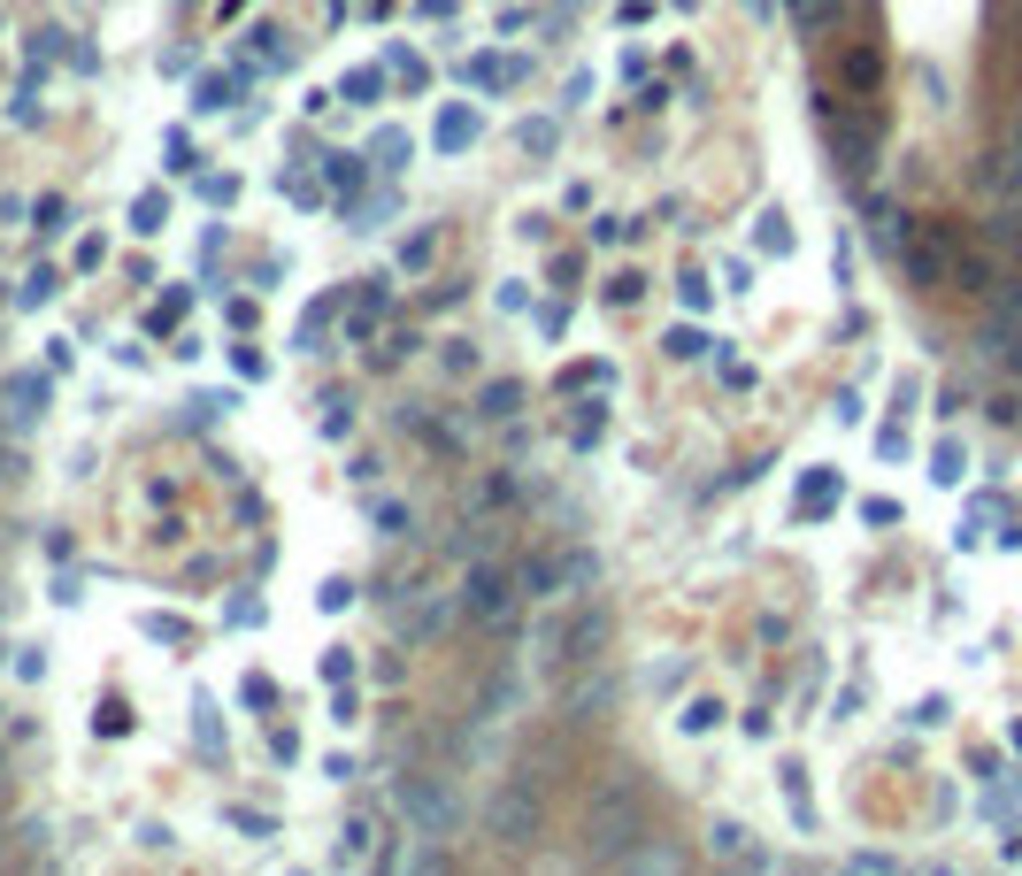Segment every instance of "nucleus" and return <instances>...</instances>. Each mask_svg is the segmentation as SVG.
I'll return each instance as SVG.
<instances>
[{"instance_id":"6ab92c4d","label":"nucleus","mask_w":1022,"mask_h":876,"mask_svg":"<svg viewBox=\"0 0 1022 876\" xmlns=\"http://www.w3.org/2000/svg\"><path fill=\"white\" fill-rule=\"evenodd\" d=\"M162 223H170V200H162V192H139V200H131V231H139V239H155Z\"/></svg>"},{"instance_id":"dca6fc26","label":"nucleus","mask_w":1022,"mask_h":876,"mask_svg":"<svg viewBox=\"0 0 1022 876\" xmlns=\"http://www.w3.org/2000/svg\"><path fill=\"white\" fill-rule=\"evenodd\" d=\"M515 408H523V384H515V377H493V384L477 392V415H493V423H508Z\"/></svg>"},{"instance_id":"39448f33","label":"nucleus","mask_w":1022,"mask_h":876,"mask_svg":"<svg viewBox=\"0 0 1022 876\" xmlns=\"http://www.w3.org/2000/svg\"><path fill=\"white\" fill-rule=\"evenodd\" d=\"M953 231L946 223H915L907 239H899V270H907V285H923V293H938V285H953Z\"/></svg>"},{"instance_id":"5701e85b","label":"nucleus","mask_w":1022,"mask_h":876,"mask_svg":"<svg viewBox=\"0 0 1022 876\" xmlns=\"http://www.w3.org/2000/svg\"><path fill=\"white\" fill-rule=\"evenodd\" d=\"M377 170H408V131H377Z\"/></svg>"},{"instance_id":"2eb2a0df","label":"nucleus","mask_w":1022,"mask_h":876,"mask_svg":"<svg viewBox=\"0 0 1022 876\" xmlns=\"http://www.w3.org/2000/svg\"><path fill=\"white\" fill-rule=\"evenodd\" d=\"M839 70H846L853 93H876V85H884V54H876V46H846V62H839Z\"/></svg>"},{"instance_id":"ea45409f","label":"nucleus","mask_w":1022,"mask_h":876,"mask_svg":"<svg viewBox=\"0 0 1022 876\" xmlns=\"http://www.w3.org/2000/svg\"><path fill=\"white\" fill-rule=\"evenodd\" d=\"M185 308H192V293H185V285H177L170 300H162V308H155V331H170V324H177V316H185Z\"/></svg>"},{"instance_id":"f03ea898","label":"nucleus","mask_w":1022,"mask_h":876,"mask_svg":"<svg viewBox=\"0 0 1022 876\" xmlns=\"http://www.w3.org/2000/svg\"><path fill=\"white\" fill-rule=\"evenodd\" d=\"M392 800H400V815H408L423 838H446V831L462 823V800H454L446 777H431V769H408V777L392 784Z\"/></svg>"},{"instance_id":"412c9836","label":"nucleus","mask_w":1022,"mask_h":876,"mask_svg":"<svg viewBox=\"0 0 1022 876\" xmlns=\"http://www.w3.org/2000/svg\"><path fill=\"white\" fill-rule=\"evenodd\" d=\"M339 101H354V108H369V101H384V70H354L339 85Z\"/></svg>"},{"instance_id":"cd10ccee","label":"nucleus","mask_w":1022,"mask_h":876,"mask_svg":"<svg viewBox=\"0 0 1022 876\" xmlns=\"http://www.w3.org/2000/svg\"><path fill=\"white\" fill-rule=\"evenodd\" d=\"M584 384H615L608 361H577V369H561V392H584Z\"/></svg>"},{"instance_id":"37998d69","label":"nucleus","mask_w":1022,"mask_h":876,"mask_svg":"<svg viewBox=\"0 0 1022 876\" xmlns=\"http://www.w3.org/2000/svg\"><path fill=\"white\" fill-rule=\"evenodd\" d=\"M200 200L223 208V200H239V184H231V177H200Z\"/></svg>"},{"instance_id":"72a5a7b5","label":"nucleus","mask_w":1022,"mask_h":876,"mask_svg":"<svg viewBox=\"0 0 1022 876\" xmlns=\"http://www.w3.org/2000/svg\"><path fill=\"white\" fill-rule=\"evenodd\" d=\"M662 347H670V361H699V353H707V339H699V331H692V324H684V331H670V339H662Z\"/></svg>"},{"instance_id":"b1692460","label":"nucleus","mask_w":1022,"mask_h":876,"mask_svg":"<svg viewBox=\"0 0 1022 876\" xmlns=\"http://www.w3.org/2000/svg\"><path fill=\"white\" fill-rule=\"evenodd\" d=\"M331 316H339V300L324 293V300L308 308V324H301V347H324V331H331Z\"/></svg>"},{"instance_id":"58836bf2","label":"nucleus","mask_w":1022,"mask_h":876,"mask_svg":"<svg viewBox=\"0 0 1022 876\" xmlns=\"http://www.w3.org/2000/svg\"><path fill=\"white\" fill-rule=\"evenodd\" d=\"M623 239H631L623 215H600V223H592V246H623Z\"/></svg>"},{"instance_id":"c9c22d12","label":"nucleus","mask_w":1022,"mask_h":876,"mask_svg":"<svg viewBox=\"0 0 1022 876\" xmlns=\"http://www.w3.org/2000/svg\"><path fill=\"white\" fill-rule=\"evenodd\" d=\"M677 722L692 730V738H699V730H715V722H723V707H715V700H692V707L677 715Z\"/></svg>"},{"instance_id":"f257e3e1","label":"nucleus","mask_w":1022,"mask_h":876,"mask_svg":"<svg viewBox=\"0 0 1022 876\" xmlns=\"http://www.w3.org/2000/svg\"><path fill=\"white\" fill-rule=\"evenodd\" d=\"M485 831L501 846H530L546 831V800H538V777H508L493 800H485Z\"/></svg>"},{"instance_id":"473e14b6","label":"nucleus","mask_w":1022,"mask_h":876,"mask_svg":"<svg viewBox=\"0 0 1022 876\" xmlns=\"http://www.w3.org/2000/svg\"><path fill=\"white\" fill-rule=\"evenodd\" d=\"M961 469H969V454H961V446L946 439V446H938V469H930V477H938V485H961Z\"/></svg>"},{"instance_id":"aec40b11","label":"nucleus","mask_w":1022,"mask_h":876,"mask_svg":"<svg viewBox=\"0 0 1022 876\" xmlns=\"http://www.w3.org/2000/svg\"><path fill=\"white\" fill-rule=\"evenodd\" d=\"M54 293H62V270H54V262H39V270L23 277V293H15V300H23V308H46Z\"/></svg>"},{"instance_id":"c756f323","label":"nucleus","mask_w":1022,"mask_h":876,"mask_svg":"<svg viewBox=\"0 0 1022 876\" xmlns=\"http://www.w3.org/2000/svg\"><path fill=\"white\" fill-rule=\"evenodd\" d=\"M93 730H101V738H124V730H131V707H124V700H101Z\"/></svg>"},{"instance_id":"ddd939ff","label":"nucleus","mask_w":1022,"mask_h":876,"mask_svg":"<svg viewBox=\"0 0 1022 876\" xmlns=\"http://www.w3.org/2000/svg\"><path fill=\"white\" fill-rule=\"evenodd\" d=\"M839 508V469H808V485H800V524H815V516H831Z\"/></svg>"},{"instance_id":"4c0bfd02","label":"nucleus","mask_w":1022,"mask_h":876,"mask_svg":"<svg viewBox=\"0 0 1022 876\" xmlns=\"http://www.w3.org/2000/svg\"><path fill=\"white\" fill-rule=\"evenodd\" d=\"M639 293H646V277H639V270H623V277H608V300H615V308H631Z\"/></svg>"},{"instance_id":"423d86ee","label":"nucleus","mask_w":1022,"mask_h":876,"mask_svg":"<svg viewBox=\"0 0 1022 876\" xmlns=\"http://www.w3.org/2000/svg\"><path fill=\"white\" fill-rule=\"evenodd\" d=\"M600 638H608V608H577L569 623H546V631H538V654H546L554 669H569V662H592Z\"/></svg>"},{"instance_id":"f8f14e48","label":"nucleus","mask_w":1022,"mask_h":876,"mask_svg":"<svg viewBox=\"0 0 1022 876\" xmlns=\"http://www.w3.org/2000/svg\"><path fill=\"white\" fill-rule=\"evenodd\" d=\"M784 15H792V31H800V39H823V31H839L846 0H784Z\"/></svg>"},{"instance_id":"2f4dec72","label":"nucleus","mask_w":1022,"mask_h":876,"mask_svg":"<svg viewBox=\"0 0 1022 876\" xmlns=\"http://www.w3.org/2000/svg\"><path fill=\"white\" fill-rule=\"evenodd\" d=\"M31 223H39V231H70V200H54V192H46V200L31 208Z\"/></svg>"},{"instance_id":"9d476101","label":"nucleus","mask_w":1022,"mask_h":876,"mask_svg":"<svg viewBox=\"0 0 1022 876\" xmlns=\"http://www.w3.org/2000/svg\"><path fill=\"white\" fill-rule=\"evenodd\" d=\"M485 139V116L470 108V101H454V108H439V124H431V147L439 155H470Z\"/></svg>"},{"instance_id":"a19ab883","label":"nucleus","mask_w":1022,"mask_h":876,"mask_svg":"<svg viewBox=\"0 0 1022 876\" xmlns=\"http://www.w3.org/2000/svg\"><path fill=\"white\" fill-rule=\"evenodd\" d=\"M324 677H331V685H354V654H346V646L324 654Z\"/></svg>"},{"instance_id":"7ed1b4c3","label":"nucleus","mask_w":1022,"mask_h":876,"mask_svg":"<svg viewBox=\"0 0 1022 876\" xmlns=\"http://www.w3.org/2000/svg\"><path fill=\"white\" fill-rule=\"evenodd\" d=\"M631 838H646V800H639V784L623 777V784H615V800H600V808H592V854H600V862H623V854H631Z\"/></svg>"},{"instance_id":"a18cd8bd","label":"nucleus","mask_w":1022,"mask_h":876,"mask_svg":"<svg viewBox=\"0 0 1022 876\" xmlns=\"http://www.w3.org/2000/svg\"><path fill=\"white\" fill-rule=\"evenodd\" d=\"M223 623H246V631H254V623H262V600H231V608H223Z\"/></svg>"},{"instance_id":"f3484780","label":"nucleus","mask_w":1022,"mask_h":876,"mask_svg":"<svg viewBox=\"0 0 1022 876\" xmlns=\"http://www.w3.org/2000/svg\"><path fill=\"white\" fill-rule=\"evenodd\" d=\"M715 854H723V862H769V854L754 846V831H746V823H715Z\"/></svg>"},{"instance_id":"f704fd0d","label":"nucleus","mask_w":1022,"mask_h":876,"mask_svg":"<svg viewBox=\"0 0 1022 876\" xmlns=\"http://www.w3.org/2000/svg\"><path fill=\"white\" fill-rule=\"evenodd\" d=\"M139 631H147V638H162V646H185V638H192V631H185V623H177V615H147V623H139Z\"/></svg>"},{"instance_id":"4468645a","label":"nucleus","mask_w":1022,"mask_h":876,"mask_svg":"<svg viewBox=\"0 0 1022 876\" xmlns=\"http://www.w3.org/2000/svg\"><path fill=\"white\" fill-rule=\"evenodd\" d=\"M561 584H577V561H546V553H538V561L523 569V592H538V600H561Z\"/></svg>"},{"instance_id":"c85d7f7f","label":"nucleus","mask_w":1022,"mask_h":876,"mask_svg":"<svg viewBox=\"0 0 1022 876\" xmlns=\"http://www.w3.org/2000/svg\"><path fill=\"white\" fill-rule=\"evenodd\" d=\"M231 831H246V838H277V815H262V808H231Z\"/></svg>"},{"instance_id":"0eeeda50","label":"nucleus","mask_w":1022,"mask_h":876,"mask_svg":"<svg viewBox=\"0 0 1022 876\" xmlns=\"http://www.w3.org/2000/svg\"><path fill=\"white\" fill-rule=\"evenodd\" d=\"M462 615H477V623H508V615H515V577H508V569H470V584H462Z\"/></svg>"},{"instance_id":"49530a36","label":"nucleus","mask_w":1022,"mask_h":876,"mask_svg":"<svg viewBox=\"0 0 1022 876\" xmlns=\"http://www.w3.org/2000/svg\"><path fill=\"white\" fill-rule=\"evenodd\" d=\"M1015 254H1022V223H1015Z\"/></svg>"},{"instance_id":"bb28decb","label":"nucleus","mask_w":1022,"mask_h":876,"mask_svg":"<svg viewBox=\"0 0 1022 876\" xmlns=\"http://www.w3.org/2000/svg\"><path fill=\"white\" fill-rule=\"evenodd\" d=\"M515 139H523V155H554V139H561V131H554L546 116H530V124H523Z\"/></svg>"},{"instance_id":"e433bc0d","label":"nucleus","mask_w":1022,"mask_h":876,"mask_svg":"<svg viewBox=\"0 0 1022 876\" xmlns=\"http://www.w3.org/2000/svg\"><path fill=\"white\" fill-rule=\"evenodd\" d=\"M431 254H439V239H431V231H415V239H408V246H400V270H423V262H431Z\"/></svg>"},{"instance_id":"4be33fe9","label":"nucleus","mask_w":1022,"mask_h":876,"mask_svg":"<svg viewBox=\"0 0 1022 876\" xmlns=\"http://www.w3.org/2000/svg\"><path fill=\"white\" fill-rule=\"evenodd\" d=\"M192 738H200V753H223V722H215V700H192Z\"/></svg>"},{"instance_id":"a878e982","label":"nucleus","mask_w":1022,"mask_h":876,"mask_svg":"<svg viewBox=\"0 0 1022 876\" xmlns=\"http://www.w3.org/2000/svg\"><path fill=\"white\" fill-rule=\"evenodd\" d=\"M239 85H246V70H239V77H200V108H231Z\"/></svg>"},{"instance_id":"a211bd4d","label":"nucleus","mask_w":1022,"mask_h":876,"mask_svg":"<svg viewBox=\"0 0 1022 876\" xmlns=\"http://www.w3.org/2000/svg\"><path fill=\"white\" fill-rule=\"evenodd\" d=\"M784 808H792V823H800V831H815V800H808V769H800V761L784 769Z\"/></svg>"},{"instance_id":"7c9ffc66","label":"nucleus","mask_w":1022,"mask_h":876,"mask_svg":"<svg viewBox=\"0 0 1022 876\" xmlns=\"http://www.w3.org/2000/svg\"><path fill=\"white\" fill-rule=\"evenodd\" d=\"M246 39H254V70H270V62H285V46H277L285 31H270V23H262V31H246Z\"/></svg>"},{"instance_id":"c03bdc74","label":"nucleus","mask_w":1022,"mask_h":876,"mask_svg":"<svg viewBox=\"0 0 1022 876\" xmlns=\"http://www.w3.org/2000/svg\"><path fill=\"white\" fill-rule=\"evenodd\" d=\"M8 400H46V377H8Z\"/></svg>"},{"instance_id":"79ce46f5","label":"nucleus","mask_w":1022,"mask_h":876,"mask_svg":"<svg viewBox=\"0 0 1022 876\" xmlns=\"http://www.w3.org/2000/svg\"><path fill=\"white\" fill-rule=\"evenodd\" d=\"M162 162H170V170L185 177V170H192V162H200V155H192V139H177V131H170V147H162Z\"/></svg>"},{"instance_id":"9b49d317","label":"nucleus","mask_w":1022,"mask_h":876,"mask_svg":"<svg viewBox=\"0 0 1022 876\" xmlns=\"http://www.w3.org/2000/svg\"><path fill=\"white\" fill-rule=\"evenodd\" d=\"M984 347H992V361H1008V369H1022V285L1000 300V316H992V331H984Z\"/></svg>"},{"instance_id":"6e6552de","label":"nucleus","mask_w":1022,"mask_h":876,"mask_svg":"<svg viewBox=\"0 0 1022 876\" xmlns=\"http://www.w3.org/2000/svg\"><path fill=\"white\" fill-rule=\"evenodd\" d=\"M384 308H392V277H361V293H354V308H346V339L369 347V339L384 331Z\"/></svg>"},{"instance_id":"20e7f679","label":"nucleus","mask_w":1022,"mask_h":876,"mask_svg":"<svg viewBox=\"0 0 1022 876\" xmlns=\"http://www.w3.org/2000/svg\"><path fill=\"white\" fill-rule=\"evenodd\" d=\"M815 116H823V139H831V155H839V170L846 177H868L876 170V116L861 108V116H846L831 93L815 101Z\"/></svg>"},{"instance_id":"393cba45","label":"nucleus","mask_w":1022,"mask_h":876,"mask_svg":"<svg viewBox=\"0 0 1022 876\" xmlns=\"http://www.w3.org/2000/svg\"><path fill=\"white\" fill-rule=\"evenodd\" d=\"M369 838H377V831H369V815H354V823H346V846H339V862H369V854H377Z\"/></svg>"},{"instance_id":"de8ad7c7","label":"nucleus","mask_w":1022,"mask_h":876,"mask_svg":"<svg viewBox=\"0 0 1022 876\" xmlns=\"http://www.w3.org/2000/svg\"><path fill=\"white\" fill-rule=\"evenodd\" d=\"M0 662H8V646H0Z\"/></svg>"},{"instance_id":"1a4fd4ad","label":"nucleus","mask_w":1022,"mask_h":876,"mask_svg":"<svg viewBox=\"0 0 1022 876\" xmlns=\"http://www.w3.org/2000/svg\"><path fill=\"white\" fill-rule=\"evenodd\" d=\"M523 77H530L523 54H470V62H462V85H477V93H515Z\"/></svg>"}]
</instances>
